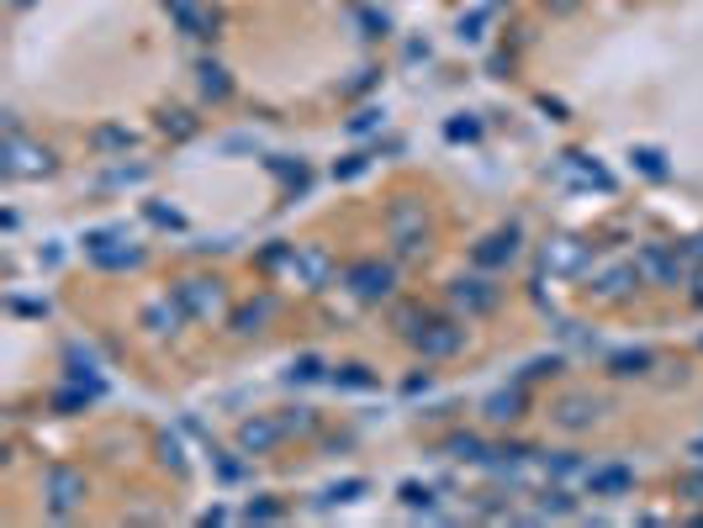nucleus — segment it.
Instances as JSON below:
<instances>
[{
  "label": "nucleus",
  "instance_id": "21",
  "mask_svg": "<svg viewBox=\"0 0 703 528\" xmlns=\"http://www.w3.org/2000/svg\"><path fill=\"white\" fill-rule=\"evenodd\" d=\"M360 492H365V481H344V486H333L323 502H349V497H360Z\"/></svg>",
  "mask_w": 703,
  "mask_h": 528
},
{
  "label": "nucleus",
  "instance_id": "23",
  "mask_svg": "<svg viewBox=\"0 0 703 528\" xmlns=\"http://www.w3.org/2000/svg\"><path fill=\"white\" fill-rule=\"evenodd\" d=\"M450 449H455L460 460H481V444H476V439H455Z\"/></svg>",
  "mask_w": 703,
  "mask_h": 528
},
{
  "label": "nucleus",
  "instance_id": "11",
  "mask_svg": "<svg viewBox=\"0 0 703 528\" xmlns=\"http://www.w3.org/2000/svg\"><path fill=\"white\" fill-rule=\"evenodd\" d=\"M513 249H518V233H497L476 249V264H503V259H513Z\"/></svg>",
  "mask_w": 703,
  "mask_h": 528
},
{
  "label": "nucleus",
  "instance_id": "10",
  "mask_svg": "<svg viewBox=\"0 0 703 528\" xmlns=\"http://www.w3.org/2000/svg\"><path fill=\"white\" fill-rule=\"evenodd\" d=\"M545 264H555V270H582V264H587V249H582V243H571V238H561V243H550V249H545Z\"/></svg>",
  "mask_w": 703,
  "mask_h": 528
},
{
  "label": "nucleus",
  "instance_id": "8",
  "mask_svg": "<svg viewBox=\"0 0 703 528\" xmlns=\"http://www.w3.org/2000/svg\"><path fill=\"white\" fill-rule=\"evenodd\" d=\"M238 444H244L249 455H265V449H275V444H281V428H275V423H265V418H254V423H244V433H238Z\"/></svg>",
  "mask_w": 703,
  "mask_h": 528
},
{
  "label": "nucleus",
  "instance_id": "27",
  "mask_svg": "<svg viewBox=\"0 0 703 528\" xmlns=\"http://www.w3.org/2000/svg\"><path fill=\"white\" fill-rule=\"evenodd\" d=\"M11 6H32V0H11Z\"/></svg>",
  "mask_w": 703,
  "mask_h": 528
},
{
  "label": "nucleus",
  "instance_id": "19",
  "mask_svg": "<svg viewBox=\"0 0 703 528\" xmlns=\"http://www.w3.org/2000/svg\"><path fill=\"white\" fill-rule=\"evenodd\" d=\"M640 169H645V175H666V164H661V154H656V148H640Z\"/></svg>",
  "mask_w": 703,
  "mask_h": 528
},
{
  "label": "nucleus",
  "instance_id": "4",
  "mask_svg": "<svg viewBox=\"0 0 703 528\" xmlns=\"http://www.w3.org/2000/svg\"><path fill=\"white\" fill-rule=\"evenodd\" d=\"M392 233H397V249L402 254H418V243H423V212L413 201H397L392 206Z\"/></svg>",
  "mask_w": 703,
  "mask_h": 528
},
{
  "label": "nucleus",
  "instance_id": "24",
  "mask_svg": "<svg viewBox=\"0 0 703 528\" xmlns=\"http://www.w3.org/2000/svg\"><path fill=\"white\" fill-rule=\"evenodd\" d=\"M402 502L407 507H429V492H423V486H402Z\"/></svg>",
  "mask_w": 703,
  "mask_h": 528
},
{
  "label": "nucleus",
  "instance_id": "18",
  "mask_svg": "<svg viewBox=\"0 0 703 528\" xmlns=\"http://www.w3.org/2000/svg\"><path fill=\"white\" fill-rule=\"evenodd\" d=\"M592 486H603V492H624V486H629V470H603Z\"/></svg>",
  "mask_w": 703,
  "mask_h": 528
},
{
  "label": "nucleus",
  "instance_id": "12",
  "mask_svg": "<svg viewBox=\"0 0 703 528\" xmlns=\"http://www.w3.org/2000/svg\"><path fill=\"white\" fill-rule=\"evenodd\" d=\"M296 270L307 275V286H323L333 264H328V254H323V249H302V254H296Z\"/></svg>",
  "mask_w": 703,
  "mask_h": 528
},
{
  "label": "nucleus",
  "instance_id": "6",
  "mask_svg": "<svg viewBox=\"0 0 703 528\" xmlns=\"http://www.w3.org/2000/svg\"><path fill=\"white\" fill-rule=\"evenodd\" d=\"M164 11H170L191 37H212V16L201 11V0H164Z\"/></svg>",
  "mask_w": 703,
  "mask_h": 528
},
{
  "label": "nucleus",
  "instance_id": "3",
  "mask_svg": "<svg viewBox=\"0 0 703 528\" xmlns=\"http://www.w3.org/2000/svg\"><path fill=\"white\" fill-rule=\"evenodd\" d=\"M180 307L185 312H196V317H212L222 312V291H217V280H180Z\"/></svg>",
  "mask_w": 703,
  "mask_h": 528
},
{
  "label": "nucleus",
  "instance_id": "17",
  "mask_svg": "<svg viewBox=\"0 0 703 528\" xmlns=\"http://www.w3.org/2000/svg\"><path fill=\"white\" fill-rule=\"evenodd\" d=\"M587 418H592L587 402H566V407H561V423H566V428H582Z\"/></svg>",
  "mask_w": 703,
  "mask_h": 528
},
{
  "label": "nucleus",
  "instance_id": "26",
  "mask_svg": "<svg viewBox=\"0 0 703 528\" xmlns=\"http://www.w3.org/2000/svg\"><path fill=\"white\" fill-rule=\"evenodd\" d=\"M693 259H703V238H693Z\"/></svg>",
  "mask_w": 703,
  "mask_h": 528
},
{
  "label": "nucleus",
  "instance_id": "5",
  "mask_svg": "<svg viewBox=\"0 0 703 528\" xmlns=\"http://www.w3.org/2000/svg\"><path fill=\"white\" fill-rule=\"evenodd\" d=\"M349 286H355L365 301H376V296L392 291V270H386V264H376V259H365V264H355V270H349Z\"/></svg>",
  "mask_w": 703,
  "mask_h": 528
},
{
  "label": "nucleus",
  "instance_id": "2",
  "mask_svg": "<svg viewBox=\"0 0 703 528\" xmlns=\"http://www.w3.org/2000/svg\"><path fill=\"white\" fill-rule=\"evenodd\" d=\"M80 502H85V476L69 465H53L48 470V507L53 513H74Z\"/></svg>",
  "mask_w": 703,
  "mask_h": 528
},
{
  "label": "nucleus",
  "instance_id": "1",
  "mask_svg": "<svg viewBox=\"0 0 703 528\" xmlns=\"http://www.w3.org/2000/svg\"><path fill=\"white\" fill-rule=\"evenodd\" d=\"M48 169H53L48 148L27 143L22 132L11 127V138H6V175H11V180H27V175H48Z\"/></svg>",
  "mask_w": 703,
  "mask_h": 528
},
{
  "label": "nucleus",
  "instance_id": "16",
  "mask_svg": "<svg viewBox=\"0 0 703 528\" xmlns=\"http://www.w3.org/2000/svg\"><path fill=\"white\" fill-rule=\"evenodd\" d=\"M492 418H497V423L518 418V391H508V396H492Z\"/></svg>",
  "mask_w": 703,
  "mask_h": 528
},
{
  "label": "nucleus",
  "instance_id": "13",
  "mask_svg": "<svg viewBox=\"0 0 703 528\" xmlns=\"http://www.w3.org/2000/svg\"><path fill=\"white\" fill-rule=\"evenodd\" d=\"M265 317H275V301H270V296H259L254 307H244V312H238V333H254L259 323H265Z\"/></svg>",
  "mask_w": 703,
  "mask_h": 528
},
{
  "label": "nucleus",
  "instance_id": "14",
  "mask_svg": "<svg viewBox=\"0 0 703 528\" xmlns=\"http://www.w3.org/2000/svg\"><path fill=\"white\" fill-rule=\"evenodd\" d=\"M629 286H635V270H608V275L598 280V291H603V296H624Z\"/></svg>",
  "mask_w": 703,
  "mask_h": 528
},
{
  "label": "nucleus",
  "instance_id": "22",
  "mask_svg": "<svg viewBox=\"0 0 703 528\" xmlns=\"http://www.w3.org/2000/svg\"><path fill=\"white\" fill-rule=\"evenodd\" d=\"M333 381H344V386H376V375H365L360 365H349L344 375H333Z\"/></svg>",
  "mask_w": 703,
  "mask_h": 528
},
{
  "label": "nucleus",
  "instance_id": "7",
  "mask_svg": "<svg viewBox=\"0 0 703 528\" xmlns=\"http://www.w3.org/2000/svg\"><path fill=\"white\" fill-rule=\"evenodd\" d=\"M460 344H466V333H460V328H450V323H439V328H423V333H418V349H423V354H434V360H444V354H455Z\"/></svg>",
  "mask_w": 703,
  "mask_h": 528
},
{
  "label": "nucleus",
  "instance_id": "15",
  "mask_svg": "<svg viewBox=\"0 0 703 528\" xmlns=\"http://www.w3.org/2000/svg\"><path fill=\"white\" fill-rule=\"evenodd\" d=\"M201 90H207V96H228V74L217 64H201Z\"/></svg>",
  "mask_w": 703,
  "mask_h": 528
},
{
  "label": "nucleus",
  "instance_id": "9",
  "mask_svg": "<svg viewBox=\"0 0 703 528\" xmlns=\"http://www.w3.org/2000/svg\"><path fill=\"white\" fill-rule=\"evenodd\" d=\"M455 301H460L466 312H487L492 301H497V291L487 286V280H460V286H455Z\"/></svg>",
  "mask_w": 703,
  "mask_h": 528
},
{
  "label": "nucleus",
  "instance_id": "20",
  "mask_svg": "<svg viewBox=\"0 0 703 528\" xmlns=\"http://www.w3.org/2000/svg\"><path fill=\"white\" fill-rule=\"evenodd\" d=\"M148 323H154V328L164 333V323H170V328L180 323V312H175V307H164V301H159V307H154V312H148Z\"/></svg>",
  "mask_w": 703,
  "mask_h": 528
},
{
  "label": "nucleus",
  "instance_id": "25",
  "mask_svg": "<svg viewBox=\"0 0 703 528\" xmlns=\"http://www.w3.org/2000/svg\"><path fill=\"white\" fill-rule=\"evenodd\" d=\"M444 132H450V138L460 143V138H476V122H450V127H444Z\"/></svg>",
  "mask_w": 703,
  "mask_h": 528
}]
</instances>
